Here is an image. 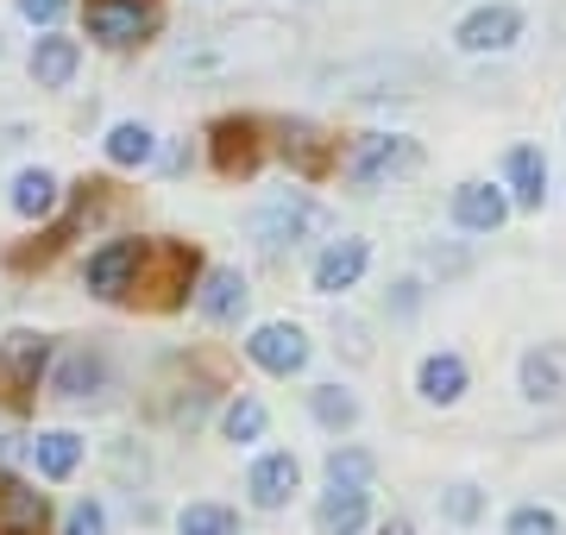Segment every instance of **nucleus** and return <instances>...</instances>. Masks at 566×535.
Masks as SVG:
<instances>
[{
	"mask_svg": "<svg viewBox=\"0 0 566 535\" xmlns=\"http://www.w3.org/2000/svg\"><path fill=\"white\" fill-rule=\"evenodd\" d=\"M189 284H196V252L177 246V240H158V246H145L139 277H133V296L145 290V303H151V310H177Z\"/></svg>",
	"mask_w": 566,
	"mask_h": 535,
	"instance_id": "f257e3e1",
	"label": "nucleus"
},
{
	"mask_svg": "<svg viewBox=\"0 0 566 535\" xmlns=\"http://www.w3.org/2000/svg\"><path fill=\"white\" fill-rule=\"evenodd\" d=\"M315 227H327V208L290 189V196H277V202H264L259 214H252V240H259L264 252H283V246H296L303 233H315Z\"/></svg>",
	"mask_w": 566,
	"mask_h": 535,
	"instance_id": "f03ea898",
	"label": "nucleus"
},
{
	"mask_svg": "<svg viewBox=\"0 0 566 535\" xmlns=\"http://www.w3.org/2000/svg\"><path fill=\"white\" fill-rule=\"evenodd\" d=\"M516 39H523V7H510V0H485V7H472L453 25V44H460L465 57H497Z\"/></svg>",
	"mask_w": 566,
	"mask_h": 535,
	"instance_id": "7ed1b4c3",
	"label": "nucleus"
},
{
	"mask_svg": "<svg viewBox=\"0 0 566 535\" xmlns=\"http://www.w3.org/2000/svg\"><path fill=\"white\" fill-rule=\"evenodd\" d=\"M409 165H416V139H403V133H365L353 145V158H346V177L359 189H378L385 177H397Z\"/></svg>",
	"mask_w": 566,
	"mask_h": 535,
	"instance_id": "20e7f679",
	"label": "nucleus"
},
{
	"mask_svg": "<svg viewBox=\"0 0 566 535\" xmlns=\"http://www.w3.org/2000/svg\"><path fill=\"white\" fill-rule=\"evenodd\" d=\"M139 259H145V240H107L88 265H82V284L88 296H102V303H120L133 296V277H139Z\"/></svg>",
	"mask_w": 566,
	"mask_h": 535,
	"instance_id": "39448f33",
	"label": "nucleus"
},
{
	"mask_svg": "<svg viewBox=\"0 0 566 535\" xmlns=\"http://www.w3.org/2000/svg\"><path fill=\"white\" fill-rule=\"evenodd\" d=\"M245 359L264 371H277V378H290V371L308 366V334L296 328V322H264V328H252V340H245Z\"/></svg>",
	"mask_w": 566,
	"mask_h": 535,
	"instance_id": "423d86ee",
	"label": "nucleus"
},
{
	"mask_svg": "<svg viewBox=\"0 0 566 535\" xmlns=\"http://www.w3.org/2000/svg\"><path fill=\"white\" fill-rule=\"evenodd\" d=\"M158 25V13L145 7V0H88V39H102V44H139L145 32Z\"/></svg>",
	"mask_w": 566,
	"mask_h": 535,
	"instance_id": "0eeeda50",
	"label": "nucleus"
},
{
	"mask_svg": "<svg viewBox=\"0 0 566 535\" xmlns=\"http://www.w3.org/2000/svg\"><path fill=\"white\" fill-rule=\"evenodd\" d=\"M277 151H283V165L296 170V177H327V170H334V139H327L322 126H308V120H283L277 126Z\"/></svg>",
	"mask_w": 566,
	"mask_h": 535,
	"instance_id": "6e6552de",
	"label": "nucleus"
},
{
	"mask_svg": "<svg viewBox=\"0 0 566 535\" xmlns=\"http://www.w3.org/2000/svg\"><path fill=\"white\" fill-rule=\"evenodd\" d=\"M510 196L497 183H460L453 189V221L465 227V233H497V227L510 221Z\"/></svg>",
	"mask_w": 566,
	"mask_h": 535,
	"instance_id": "1a4fd4ad",
	"label": "nucleus"
},
{
	"mask_svg": "<svg viewBox=\"0 0 566 535\" xmlns=\"http://www.w3.org/2000/svg\"><path fill=\"white\" fill-rule=\"evenodd\" d=\"M365 265H371V246L346 233V240H334V246L315 259V271H308V277H315V290H322V296H340V290H353L365 277Z\"/></svg>",
	"mask_w": 566,
	"mask_h": 535,
	"instance_id": "9d476101",
	"label": "nucleus"
},
{
	"mask_svg": "<svg viewBox=\"0 0 566 535\" xmlns=\"http://www.w3.org/2000/svg\"><path fill=\"white\" fill-rule=\"evenodd\" d=\"M365 511H371V485H334V479H327L322 504H315V529L353 535V529H365Z\"/></svg>",
	"mask_w": 566,
	"mask_h": 535,
	"instance_id": "9b49d317",
	"label": "nucleus"
},
{
	"mask_svg": "<svg viewBox=\"0 0 566 535\" xmlns=\"http://www.w3.org/2000/svg\"><path fill=\"white\" fill-rule=\"evenodd\" d=\"M296 485H303L296 453H264L259 466H252V479H245V492H252V504H259V511H283Z\"/></svg>",
	"mask_w": 566,
	"mask_h": 535,
	"instance_id": "f8f14e48",
	"label": "nucleus"
},
{
	"mask_svg": "<svg viewBox=\"0 0 566 535\" xmlns=\"http://www.w3.org/2000/svg\"><path fill=\"white\" fill-rule=\"evenodd\" d=\"M465 378H472V371H465V359L460 353H428L422 366H416V391H422V403H460L465 397Z\"/></svg>",
	"mask_w": 566,
	"mask_h": 535,
	"instance_id": "ddd939ff",
	"label": "nucleus"
},
{
	"mask_svg": "<svg viewBox=\"0 0 566 535\" xmlns=\"http://www.w3.org/2000/svg\"><path fill=\"white\" fill-rule=\"evenodd\" d=\"M0 366H7V378L20 385V391H39V378H44V366H51V340L44 334H7L0 340Z\"/></svg>",
	"mask_w": 566,
	"mask_h": 535,
	"instance_id": "4468645a",
	"label": "nucleus"
},
{
	"mask_svg": "<svg viewBox=\"0 0 566 535\" xmlns=\"http://www.w3.org/2000/svg\"><path fill=\"white\" fill-rule=\"evenodd\" d=\"M76 63H82V44H76V39L44 32V39L32 44V83H39V88H70Z\"/></svg>",
	"mask_w": 566,
	"mask_h": 535,
	"instance_id": "2eb2a0df",
	"label": "nucleus"
},
{
	"mask_svg": "<svg viewBox=\"0 0 566 535\" xmlns=\"http://www.w3.org/2000/svg\"><path fill=\"white\" fill-rule=\"evenodd\" d=\"M44 516H51L44 492H32V485H20V479H0V529L7 535H39Z\"/></svg>",
	"mask_w": 566,
	"mask_h": 535,
	"instance_id": "dca6fc26",
	"label": "nucleus"
},
{
	"mask_svg": "<svg viewBox=\"0 0 566 535\" xmlns=\"http://www.w3.org/2000/svg\"><path fill=\"white\" fill-rule=\"evenodd\" d=\"M504 177H510V202L516 208H542L547 202V158L535 145H516L504 158Z\"/></svg>",
	"mask_w": 566,
	"mask_h": 535,
	"instance_id": "f3484780",
	"label": "nucleus"
},
{
	"mask_svg": "<svg viewBox=\"0 0 566 535\" xmlns=\"http://www.w3.org/2000/svg\"><path fill=\"white\" fill-rule=\"evenodd\" d=\"M245 296H252V290H245L240 271H208L202 290H196V310H202L208 322H240V315H245Z\"/></svg>",
	"mask_w": 566,
	"mask_h": 535,
	"instance_id": "a211bd4d",
	"label": "nucleus"
},
{
	"mask_svg": "<svg viewBox=\"0 0 566 535\" xmlns=\"http://www.w3.org/2000/svg\"><path fill=\"white\" fill-rule=\"evenodd\" d=\"M214 165H221L227 177H240V170L259 165V126L252 120H221L214 126Z\"/></svg>",
	"mask_w": 566,
	"mask_h": 535,
	"instance_id": "6ab92c4d",
	"label": "nucleus"
},
{
	"mask_svg": "<svg viewBox=\"0 0 566 535\" xmlns=\"http://www.w3.org/2000/svg\"><path fill=\"white\" fill-rule=\"evenodd\" d=\"M102 385H107V359H102V353H88V347H76L57 366V378H51V391H57V397H95Z\"/></svg>",
	"mask_w": 566,
	"mask_h": 535,
	"instance_id": "aec40b11",
	"label": "nucleus"
},
{
	"mask_svg": "<svg viewBox=\"0 0 566 535\" xmlns=\"http://www.w3.org/2000/svg\"><path fill=\"white\" fill-rule=\"evenodd\" d=\"M102 145H107V165H120V170L151 165V158H158V133H151L145 120H120Z\"/></svg>",
	"mask_w": 566,
	"mask_h": 535,
	"instance_id": "412c9836",
	"label": "nucleus"
},
{
	"mask_svg": "<svg viewBox=\"0 0 566 535\" xmlns=\"http://www.w3.org/2000/svg\"><path fill=\"white\" fill-rule=\"evenodd\" d=\"M516 378H523V397L528 403H554V397L566 391V378H560V353H523V366H516Z\"/></svg>",
	"mask_w": 566,
	"mask_h": 535,
	"instance_id": "4be33fe9",
	"label": "nucleus"
},
{
	"mask_svg": "<svg viewBox=\"0 0 566 535\" xmlns=\"http://www.w3.org/2000/svg\"><path fill=\"white\" fill-rule=\"evenodd\" d=\"M57 177H51V170H20V177H13V214H25V221H44V214H51V208H57Z\"/></svg>",
	"mask_w": 566,
	"mask_h": 535,
	"instance_id": "5701e85b",
	"label": "nucleus"
},
{
	"mask_svg": "<svg viewBox=\"0 0 566 535\" xmlns=\"http://www.w3.org/2000/svg\"><path fill=\"white\" fill-rule=\"evenodd\" d=\"M76 460H82V441L70 429H51L32 441V466H39L44 479H70L76 473Z\"/></svg>",
	"mask_w": 566,
	"mask_h": 535,
	"instance_id": "b1692460",
	"label": "nucleus"
},
{
	"mask_svg": "<svg viewBox=\"0 0 566 535\" xmlns=\"http://www.w3.org/2000/svg\"><path fill=\"white\" fill-rule=\"evenodd\" d=\"M308 410H315V422H327V429H353V422H359V397L340 391V385H315V391H308Z\"/></svg>",
	"mask_w": 566,
	"mask_h": 535,
	"instance_id": "393cba45",
	"label": "nucleus"
},
{
	"mask_svg": "<svg viewBox=\"0 0 566 535\" xmlns=\"http://www.w3.org/2000/svg\"><path fill=\"white\" fill-rule=\"evenodd\" d=\"M264 422H271V416H264L259 397H233V403H227V416H221V434H227V441H259Z\"/></svg>",
	"mask_w": 566,
	"mask_h": 535,
	"instance_id": "a878e982",
	"label": "nucleus"
},
{
	"mask_svg": "<svg viewBox=\"0 0 566 535\" xmlns=\"http://www.w3.org/2000/svg\"><path fill=\"white\" fill-rule=\"evenodd\" d=\"M182 535H240V516L227 511V504H189V511L177 516Z\"/></svg>",
	"mask_w": 566,
	"mask_h": 535,
	"instance_id": "bb28decb",
	"label": "nucleus"
},
{
	"mask_svg": "<svg viewBox=\"0 0 566 535\" xmlns=\"http://www.w3.org/2000/svg\"><path fill=\"white\" fill-rule=\"evenodd\" d=\"M371 473H378V460H371L365 448L327 453V479H334V485H371Z\"/></svg>",
	"mask_w": 566,
	"mask_h": 535,
	"instance_id": "cd10ccee",
	"label": "nucleus"
},
{
	"mask_svg": "<svg viewBox=\"0 0 566 535\" xmlns=\"http://www.w3.org/2000/svg\"><path fill=\"white\" fill-rule=\"evenodd\" d=\"M504 535H560V516L542 511V504H523V511H510V529Z\"/></svg>",
	"mask_w": 566,
	"mask_h": 535,
	"instance_id": "c85d7f7f",
	"label": "nucleus"
},
{
	"mask_svg": "<svg viewBox=\"0 0 566 535\" xmlns=\"http://www.w3.org/2000/svg\"><path fill=\"white\" fill-rule=\"evenodd\" d=\"M63 535H107V511H102V504H88V497H82L76 511L63 516Z\"/></svg>",
	"mask_w": 566,
	"mask_h": 535,
	"instance_id": "c756f323",
	"label": "nucleus"
},
{
	"mask_svg": "<svg viewBox=\"0 0 566 535\" xmlns=\"http://www.w3.org/2000/svg\"><path fill=\"white\" fill-rule=\"evenodd\" d=\"M447 516H453V523H472V516H479V492H472V485H453V492H447Z\"/></svg>",
	"mask_w": 566,
	"mask_h": 535,
	"instance_id": "7c9ffc66",
	"label": "nucleus"
},
{
	"mask_svg": "<svg viewBox=\"0 0 566 535\" xmlns=\"http://www.w3.org/2000/svg\"><path fill=\"white\" fill-rule=\"evenodd\" d=\"M63 7H70V0H20V13H25L32 25H57Z\"/></svg>",
	"mask_w": 566,
	"mask_h": 535,
	"instance_id": "2f4dec72",
	"label": "nucleus"
},
{
	"mask_svg": "<svg viewBox=\"0 0 566 535\" xmlns=\"http://www.w3.org/2000/svg\"><path fill=\"white\" fill-rule=\"evenodd\" d=\"M378 535H416V529H409L403 516H390V523H385V529H378Z\"/></svg>",
	"mask_w": 566,
	"mask_h": 535,
	"instance_id": "473e14b6",
	"label": "nucleus"
}]
</instances>
